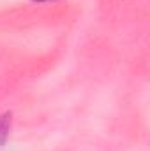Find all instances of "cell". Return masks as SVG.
<instances>
[{
	"instance_id": "6da1fadb",
	"label": "cell",
	"mask_w": 150,
	"mask_h": 151,
	"mask_svg": "<svg viewBox=\"0 0 150 151\" xmlns=\"http://www.w3.org/2000/svg\"><path fill=\"white\" fill-rule=\"evenodd\" d=\"M11 130V114H2L0 116V144H5Z\"/></svg>"
},
{
	"instance_id": "7a4b0ae2",
	"label": "cell",
	"mask_w": 150,
	"mask_h": 151,
	"mask_svg": "<svg viewBox=\"0 0 150 151\" xmlns=\"http://www.w3.org/2000/svg\"><path fill=\"white\" fill-rule=\"evenodd\" d=\"M37 2H48V0H37Z\"/></svg>"
}]
</instances>
